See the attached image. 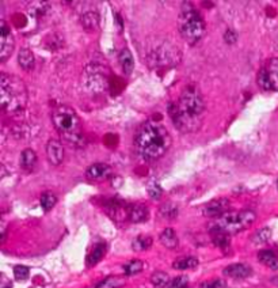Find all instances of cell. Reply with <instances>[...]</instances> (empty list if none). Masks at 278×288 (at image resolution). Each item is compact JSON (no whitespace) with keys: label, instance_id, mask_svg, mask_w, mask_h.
<instances>
[{"label":"cell","instance_id":"d590c367","mask_svg":"<svg viewBox=\"0 0 278 288\" xmlns=\"http://www.w3.org/2000/svg\"><path fill=\"white\" fill-rule=\"evenodd\" d=\"M186 286H187V277L181 276L177 277V279H174V280L170 283L168 288H185Z\"/></svg>","mask_w":278,"mask_h":288},{"label":"cell","instance_id":"5bb4252c","mask_svg":"<svg viewBox=\"0 0 278 288\" xmlns=\"http://www.w3.org/2000/svg\"><path fill=\"white\" fill-rule=\"evenodd\" d=\"M112 173V168L106 165V163H94L91 165L87 171H86V175L89 180H103L109 177Z\"/></svg>","mask_w":278,"mask_h":288},{"label":"cell","instance_id":"ba28073f","mask_svg":"<svg viewBox=\"0 0 278 288\" xmlns=\"http://www.w3.org/2000/svg\"><path fill=\"white\" fill-rule=\"evenodd\" d=\"M168 114L171 117L174 126L181 133L197 132L201 128L202 120H204V117H197V116H191V114L182 112L178 108L177 102L168 105Z\"/></svg>","mask_w":278,"mask_h":288},{"label":"cell","instance_id":"7402d4cb","mask_svg":"<svg viewBox=\"0 0 278 288\" xmlns=\"http://www.w3.org/2000/svg\"><path fill=\"white\" fill-rule=\"evenodd\" d=\"M80 21L86 30H95L99 24V15L94 11H87L82 15Z\"/></svg>","mask_w":278,"mask_h":288},{"label":"cell","instance_id":"4fadbf2b","mask_svg":"<svg viewBox=\"0 0 278 288\" xmlns=\"http://www.w3.org/2000/svg\"><path fill=\"white\" fill-rule=\"evenodd\" d=\"M46 156L47 161L54 165L59 166L64 161V147L60 140L56 139H50L46 144Z\"/></svg>","mask_w":278,"mask_h":288},{"label":"cell","instance_id":"9c48e42d","mask_svg":"<svg viewBox=\"0 0 278 288\" xmlns=\"http://www.w3.org/2000/svg\"><path fill=\"white\" fill-rule=\"evenodd\" d=\"M82 83L84 90L91 93H102L109 84L107 70L98 64H90L86 67L82 75Z\"/></svg>","mask_w":278,"mask_h":288},{"label":"cell","instance_id":"d4e9b609","mask_svg":"<svg viewBox=\"0 0 278 288\" xmlns=\"http://www.w3.org/2000/svg\"><path fill=\"white\" fill-rule=\"evenodd\" d=\"M151 283L154 284L156 288H166L170 286V276L166 272H155L152 277H151Z\"/></svg>","mask_w":278,"mask_h":288},{"label":"cell","instance_id":"30bf717a","mask_svg":"<svg viewBox=\"0 0 278 288\" xmlns=\"http://www.w3.org/2000/svg\"><path fill=\"white\" fill-rule=\"evenodd\" d=\"M256 82L265 91H278V57L267 60L258 72Z\"/></svg>","mask_w":278,"mask_h":288},{"label":"cell","instance_id":"d6a6232c","mask_svg":"<svg viewBox=\"0 0 278 288\" xmlns=\"http://www.w3.org/2000/svg\"><path fill=\"white\" fill-rule=\"evenodd\" d=\"M14 276H15V279L18 282H24V280L29 279L30 269L27 266H24V265H17L14 268Z\"/></svg>","mask_w":278,"mask_h":288},{"label":"cell","instance_id":"8fae6325","mask_svg":"<svg viewBox=\"0 0 278 288\" xmlns=\"http://www.w3.org/2000/svg\"><path fill=\"white\" fill-rule=\"evenodd\" d=\"M14 48H15V41H14L11 30L7 26L6 22H1V27H0V63H4L11 56Z\"/></svg>","mask_w":278,"mask_h":288},{"label":"cell","instance_id":"2e32d148","mask_svg":"<svg viewBox=\"0 0 278 288\" xmlns=\"http://www.w3.org/2000/svg\"><path fill=\"white\" fill-rule=\"evenodd\" d=\"M148 219V208L144 204L129 205V220L133 223H142Z\"/></svg>","mask_w":278,"mask_h":288},{"label":"cell","instance_id":"f546056e","mask_svg":"<svg viewBox=\"0 0 278 288\" xmlns=\"http://www.w3.org/2000/svg\"><path fill=\"white\" fill-rule=\"evenodd\" d=\"M124 279L122 277H107L103 282L99 283L96 288H119L122 284H124Z\"/></svg>","mask_w":278,"mask_h":288},{"label":"cell","instance_id":"f1b7e54d","mask_svg":"<svg viewBox=\"0 0 278 288\" xmlns=\"http://www.w3.org/2000/svg\"><path fill=\"white\" fill-rule=\"evenodd\" d=\"M57 203V197L52 192H45L41 196V207L44 211H50Z\"/></svg>","mask_w":278,"mask_h":288},{"label":"cell","instance_id":"5b68a950","mask_svg":"<svg viewBox=\"0 0 278 288\" xmlns=\"http://www.w3.org/2000/svg\"><path fill=\"white\" fill-rule=\"evenodd\" d=\"M256 215L254 211H240V212H227L225 215L216 219L210 230H217L221 233L231 235L240 233L250 227L255 222Z\"/></svg>","mask_w":278,"mask_h":288},{"label":"cell","instance_id":"7c38bea8","mask_svg":"<svg viewBox=\"0 0 278 288\" xmlns=\"http://www.w3.org/2000/svg\"><path fill=\"white\" fill-rule=\"evenodd\" d=\"M230 210V200L227 198H217L204 207V215L208 217H220L225 215Z\"/></svg>","mask_w":278,"mask_h":288},{"label":"cell","instance_id":"83f0119b","mask_svg":"<svg viewBox=\"0 0 278 288\" xmlns=\"http://www.w3.org/2000/svg\"><path fill=\"white\" fill-rule=\"evenodd\" d=\"M142 268H144L142 261H140V260H133V261H130V263L124 265V272L125 275H128V276H133V275L140 273Z\"/></svg>","mask_w":278,"mask_h":288},{"label":"cell","instance_id":"277c9868","mask_svg":"<svg viewBox=\"0 0 278 288\" xmlns=\"http://www.w3.org/2000/svg\"><path fill=\"white\" fill-rule=\"evenodd\" d=\"M178 30L185 41L197 44L207 33V26L201 14L191 3H184L178 17Z\"/></svg>","mask_w":278,"mask_h":288},{"label":"cell","instance_id":"74e56055","mask_svg":"<svg viewBox=\"0 0 278 288\" xmlns=\"http://www.w3.org/2000/svg\"><path fill=\"white\" fill-rule=\"evenodd\" d=\"M277 188H278V181H277Z\"/></svg>","mask_w":278,"mask_h":288},{"label":"cell","instance_id":"8d00e7d4","mask_svg":"<svg viewBox=\"0 0 278 288\" xmlns=\"http://www.w3.org/2000/svg\"><path fill=\"white\" fill-rule=\"evenodd\" d=\"M237 40V34L232 29H227V31L224 33V41L227 44H235Z\"/></svg>","mask_w":278,"mask_h":288},{"label":"cell","instance_id":"1f68e13d","mask_svg":"<svg viewBox=\"0 0 278 288\" xmlns=\"http://www.w3.org/2000/svg\"><path fill=\"white\" fill-rule=\"evenodd\" d=\"M270 237H272V231L269 228H262L253 235V242L254 243H265L270 240Z\"/></svg>","mask_w":278,"mask_h":288},{"label":"cell","instance_id":"e575fe53","mask_svg":"<svg viewBox=\"0 0 278 288\" xmlns=\"http://www.w3.org/2000/svg\"><path fill=\"white\" fill-rule=\"evenodd\" d=\"M201 288H227V283L223 279H213L201 284Z\"/></svg>","mask_w":278,"mask_h":288},{"label":"cell","instance_id":"603a6c76","mask_svg":"<svg viewBox=\"0 0 278 288\" xmlns=\"http://www.w3.org/2000/svg\"><path fill=\"white\" fill-rule=\"evenodd\" d=\"M160 242L167 247V249H175L178 246V237L177 233L172 228H166L160 234Z\"/></svg>","mask_w":278,"mask_h":288},{"label":"cell","instance_id":"4dcf8cb0","mask_svg":"<svg viewBox=\"0 0 278 288\" xmlns=\"http://www.w3.org/2000/svg\"><path fill=\"white\" fill-rule=\"evenodd\" d=\"M160 215L166 217V219H174L178 215V207L171 204V203H167L160 208Z\"/></svg>","mask_w":278,"mask_h":288},{"label":"cell","instance_id":"ac0fdd59","mask_svg":"<svg viewBox=\"0 0 278 288\" xmlns=\"http://www.w3.org/2000/svg\"><path fill=\"white\" fill-rule=\"evenodd\" d=\"M37 154L36 151L31 148H26V150L21 154V168L26 170V171H31L36 168L37 165Z\"/></svg>","mask_w":278,"mask_h":288},{"label":"cell","instance_id":"d6986e66","mask_svg":"<svg viewBox=\"0 0 278 288\" xmlns=\"http://www.w3.org/2000/svg\"><path fill=\"white\" fill-rule=\"evenodd\" d=\"M106 249V243H103V242L96 243V245L91 249V252H90L89 256H87V265H89V266H94L95 264H98L102 258H103V256H105Z\"/></svg>","mask_w":278,"mask_h":288},{"label":"cell","instance_id":"3957f363","mask_svg":"<svg viewBox=\"0 0 278 288\" xmlns=\"http://www.w3.org/2000/svg\"><path fill=\"white\" fill-rule=\"evenodd\" d=\"M52 121L54 128L61 138L71 145L84 144V135L82 122L76 112L67 105H59L52 112Z\"/></svg>","mask_w":278,"mask_h":288},{"label":"cell","instance_id":"52a82bcc","mask_svg":"<svg viewBox=\"0 0 278 288\" xmlns=\"http://www.w3.org/2000/svg\"><path fill=\"white\" fill-rule=\"evenodd\" d=\"M181 60L179 49L170 42H163L162 45L156 47L148 52L149 66L158 68V67H172L178 64Z\"/></svg>","mask_w":278,"mask_h":288},{"label":"cell","instance_id":"e0dca14e","mask_svg":"<svg viewBox=\"0 0 278 288\" xmlns=\"http://www.w3.org/2000/svg\"><path fill=\"white\" fill-rule=\"evenodd\" d=\"M18 63L19 67L24 70V71H31L34 68V64H36V59H34V54L30 49H21L18 53Z\"/></svg>","mask_w":278,"mask_h":288},{"label":"cell","instance_id":"cb8c5ba5","mask_svg":"<svg viewBox=\"0 0 278 288\" xmlns=\"http://www.w3.org/2000/svg\"><path fill=\"white\" fill-rule=\"evenodd\" d=\"M198 265V260L195 257H181L177 261H174L172 266L178 270H186V269H194Z\"/></svg>","mask_w":278,"mask_h":288},{"label":"cell","instance_id":"9a60e30c","mask_svg":"<svg viewBox=\"0 0 278 288\" xmlns=\"http://www.w3.org/2000/svg\"><path fill=\"white\" fill-rule=\"evenodd\" d=\"M224 275L232 279H246L251 275V268L246 264H232L228 265L224 270Z\"/></svg>","mask_w":278,"mask_h":288},{"label":"cell","instance_id":"7a4b0ae2","mask_svg":"<svg viewBox=\"0 0 278 288\" xmlns=\"http://www.w3.org/2000/svg\"><path fill=\"white\" fill-rule=\"evenodd\" d=\"M0 103L8 114H19L26 108L27 90L22 79L7 72L0 75Z\"/></svg>","mask_w":278,"mask_h":288},{"label":"cell","instance_id":"836d02e7","mask_svg":"<svg viewBox=\"0 0 278 288\" xmlns=\"http://www.w3.org/2000/svg\"><path fill=\"white\" fill-rule=\"evenodd\" d=\"M147 191H148L149 197L155 198V200L160 198L162 193H163L162 188H160V185L156 182V181H151V182H149L148 186H147Z\"/></svg>","mask_w":278,"mask_h":288},{"label":"cell","instance_id":"ffe728a7","mask_svg":"<svg viewBox=\"0 0 278 288\" xmlns=\"http://www.w3.org/2000/svg\"><path fill=\"white\" fill-rule=\"evenodd\" d=\"M119 63H121V67H122V71H124L125 75H130L133 70H135V59H133V54L130 53L129 49H122L121 53H119Z\"/></svg>","mask_w":278,"mask_h":288},{"label":"cell","instance_id":"8992f818","mask_svg":"<svg viewBox=\"0 0 278 288\" xmlns=\"http://www.w3.org/2000/svg\"><path fill=\"white\" fill-rule=\"evenodd\" d=\"M177 105L182 112L191 114V116H197V117H204V113L207 110V105L204 101L201 90L194 83L187 84L182 90Z\"/></svg>","mask_w":278,"mask_h":288},{"label":"cell","instance_id":"484cf974","mask_svg":"<svg viewBox=\"0 0 278 288\" xmlns=\"http://www.w3.org/2000/svg\"><path fill=\"white\" fill-rule=\"evenodd\" d=\"M151 245H152V238H151V237H147V235H140V237H137L136 240H133V243H132L133 250H136V252H144V250H147Z\"/></svg>","mask_w":278,"mask_h":288},{"label":"cell","instance_id":"6da1fadb","mask_svg":"<svg viewBox=\"0 0 278 288\" xmlns=\"http://www.w3.org/2000/svg\"><path fill=\"white\" fill-rule=\"evenodd\" d=\"M172 144V139L164 126L155 122H144L135 136V145L139 155L145 161H158L167 154Z\"/></svg>","mask_w":278,"mask_h":288},{"label":"cell","instance_id":"4316f807","mask_svg":"<svg viewBox=\"0 0 278 288\" xmlns=\"http://www.w3.org/2000/svg\"><path fill=\"white\" fill-rule=\"evenodd\" d=\"M210 234H212V240H213L214 245L223 247V249L230 245V235L228 234L217 231V230H210Z\"/></svg>","mask_w":278,"mask_h":288},{"label":"cell","instance_id":"44dd1931","mask_svg":"<svg viewBox=\"0 0 278 288\" xmlns=\"http://www.w3.org/2000/svg\"><path fill=\"white\" fill-rule=\"evenodd\" d=\"M258 260L263 265H266L267 268H270V269H278L277 256L273 252H270V250H262V252L258 253Z\"/></svg>","mask_w":278,"mask_h":288}]
</instances>
